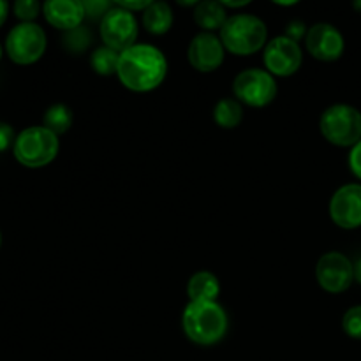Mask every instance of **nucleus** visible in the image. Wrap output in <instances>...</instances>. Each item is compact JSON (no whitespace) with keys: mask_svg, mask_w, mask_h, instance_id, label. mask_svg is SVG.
<instances>
[{"mask_svg":"<svg viewBox=\"0 0 361 361\" xmlns=\"http://www.w3.org/2000/svg\"><path fill=\"white\" fill-rule=\"evenodd\" d=\"M168 60L164 53L152 44H134L120 53L118 76L120 83L130 92H152L166 80Z\"/></svg>","mask_w":361,"mask_h":361,"instance_id":"nucleus-1","label":"nucleus"},{"mask_svg":"<svg viewBox=\"0 0 361 361\" xmlns=\"http://www.w3.org/2000/svg\"><path fill=\"white\" fill-rule=\"evenodd\" d=\"M229 319L219 302H189L182 316L187 338L197 345H215L228 334Z\"/></svg>","mask_w":361,"mask_h":361,"instance_id":"nucleus-2","label":"nucleus"},{"mask_svg":"<svg viewBox=\"0 0 361 361\" xmlns=\"http://www.w3.org/2000/svg\"><path fill=\"white\" fill-rule=\"evenodd\" d=\"M219 37L226 51L238 56L254 55L268 44V27L256 14L238 13L228 18Z\"/></svg>","mask_w":361,"mask_h":361,"instance_id":"nucleus-3","label":"nucleus"},{"mask_svg":"<svg viewBox=\"0 0 361 361\" xmlns=\"http://www.w3.org/2000/svg\"><path fill=\"white\" fill-rule=\"evenodd\" d=\"M59 136L42 126L27 127L14 141L13 154L25 168H42L55 161L59 155Z\"/></svg>","mask_w":361,"mask_h":361,"instance_id":"nucleus-4","label":"nucleus"},{"mask_svg":"<svg viewBox=\"0 0 361 361\" xmlns=\"http://www.w3.org/2000/svg\"><path fill=\"white\" fill-rule=\"evenodd\" d=\"M319 129L328 143L353 148L361 141V113L349 104H334L321 115Z\"/></svg>","mask_w":361,"mask_h":361,"instance_id":"nucleus-5","label":"nucleus"},{"mask_svg":"<svg viewBox=\"0 0 361 361\" xmlns=\"http://www.w3.org/2000/svg\"><path fill=\"white\" fill-rule=\"evenodd\" d=\"M233 94L240 104L264 108L277 97V81L267 69H245L233 80Z\"/></svg>","mask_w":361,"mask_h":361,"instance_id":"nucleus-6","label":"nucleus"},{"mask_svg":"<svg viewBox=\"0 0 361 361\" xmlns=\"http://www.w3.org/2000/svg\"><path fill=\"white\" fill-rule=\"evenodd\" d=\"M46 39L44 30L37 23H20L7 34L6 51L9 59L18 66H30L44 55Z\"/></svg>","mask_w":361,"mask_h":361,"instance_id":"nucleus-7","label":"nucleus"},{"mask_svg":"<svg viewBox=\"0 0 361 361\" xmlns=\"http://www.w3.org/2000/svg\"><path fill=\"white\" fill-rule=\"evenodd\" d=\"M99 32H101L102 42L108 48L122 53L137 44L136 39L140 28H137V20L133 13L113 4L111 9L101 20Z\"/></svg>","mask_w":361,"mask_h":361,"instance_id":"nucleus-8","label":"nucleus"},{"mask_svg":"<svg viewBox=\"0 0 361 361\" xmlns=\"http://www.w3.org/2000/svg\"><path fill=\"white\" fill-rule=\"evenodd\" d=\"M317 284L331 295H338L351 288L355 281V264L345 254L331 250L323 254L316 264Z\"/></svg>","mask_w":361,"mask_h":361,"instance_id":"nucleus-9","label":"nucleus"},{"mask_svg":"<svg viewBox=\"0 0 361 361\" xmlns=\"http://www.w3.org/2000/svg\"><path fill=\"white\" fill-rule=\"evenodd\" d=\"M263 62L271 76L289 78L298 73L303 62L302 48L296 41L279 35V37L268 41L263 51Z\"/></svg>","mask_w":361,"mask_h":361,"instance_id":"nucleus-10","label":"nucleus"},{"mask_svg":"<svg viewBox=\"0 0 361 361\" xmlns=\"http://www.w3.org/2000/svg\"><path fill=\"white\" fill-rule=\"evenodd\" d=\"M330 217L342 229H358L361 226V185L348 183L335 190L330 201Z\"/></svg>","mask_w":361,"mask_h":361,"instance_id":"nucleus-11","label":"nucleus"},{"mask_svg":"<svg viewBox=\"0 0 361 361\" xmlns=\"http://www.w3.org/2000/svg\"><path fill=\"white\" fill-rule=\"evenodd\" d=\"M344 46V35L330 23H316L307 32V51L321 62H335L341 59Z\"/></svg>","mask_w":361,"mask_h":361,"instance_id":"nucleus-12","label":"nucleus"},{"mask_svg":"<svg viewBox=\"0 0 361 361\" xmlns=\"http://www.w3.org/2000/svg\"><path fill=\"white\" fill-rule=\"evenodd\" d=\"M226 49L221 37L210 32H200L190 41L187 56L190 66L200 73H214L224 63Z\"/></svg>","mask_w":361,"mask_h":361,"instance_id":"nucleus-13","label":"nucleus"},{"mask_svg":"<svg viewBox=\"0 0 361 361\" xmlns=\"http://www.w3.org/2000/svg\"><path fill=\"white\" fill-rule=\"evenodd\" d=\"M42 14L51 27L63 32L80 28L87 18L83 2L80 0H48L42 4Z\"/></svg>","mask_w":361,"mask_h":361,"instance_id":"nucleus-14","label":"nucleus"},{"mask_svg":"<svg viewBox=\"0 0 361 361\" xmlns=\"http://www.w3.org/2000/svg\"><path fill=\"white\" fill-rule=\"evenodd\" d=\"M228 18V13L221 2L204 0L194 7V21L197 27L203 28V32H210V34H214L215 30L221 32Z\"/></svg>","mask_w":361,"mask_h":361,"instance_id":"nucleus-15","label":"nucleus"},{"mask_svg":"<svg viewBox=\"0 0 361 361\" xmlns=\"http://www.w3.org/2000/svg\"><path fill=\"white\" fill-rule=\"evenodd\" d=\"M219 293H221L219 279L210 271H197L187 284V295L190 302H217Z\"/></svg>","mask_w":361,"mask_h":361,"instance_id":"nucleus-16","label":"nucleus"},{"mask_svg":"<svg viewBox=\"0 0 361 361\" xmlns=\"http://www.w3.org/2000/svg\"><path fill=\"white\" fill-rule=\"evenodd\" d=\"M143 27L152 35H164L173 27V11L166 2H152L143 11Z\"/></svg>","mask_w":361,"mask_h":361,"instance_id":"nucleus-17","label":"nucleus"},{"mask_svg":"<svg viewBox=\"0 0 361 361\" xmlns=\"http://www.w3.org/2000/svg\"><path fill=\"white\" fill-rule=\"evenodd\" d=\"M214 120L222 129H235L243 120V106L235 97H224L215 104Z\"/></svg>","mask_w":361,"mask_h":361,"instance_id":"nucleus-18","label":"nucleus"},{"mask_svg":"<svg viewBox=\"0 0 361 361\" xmlns=\"http://www.w3.org/2000/svg\"><path fill=\"white\" fill-rule=\"evenodd\" d=\"M73 126V111L66 104H53L46 109L42 127L51 130L56 136H62Z\"/></svg>","mask_w":361,"mask_h":361,"instance_id":"nucleus-19","label":"nucleus"},{"mask_svg":"<svg viewBox=\"0 0 361 361\" xmlns=\"http://www.w3.org/2000/svg\"><path fill=\"white\" fill-rule=\"evenodd\" d=\"M118 60L120 53L115 49L108 48V46H102L97 48L90 56V66L94 69V73H97L99 76H111L116 74L118 69Z\"/></svg>","mask_w":361,"mask_h":361,"instance_id":"nucleus-20","label":"nucleus"},{"mask_svg":"<svg viewBox=\"0 0 361 361\" xmlns=\"http://www.w3.org/2000/svg\"><path fill=\"white\" fill-rule=\"evenodd\" d=\"M63 42H66V48L73 53H81L90 46L92 35L87 28L80 27L76 30L66 32V37H63Z\"/></svg>","mask_w":361,"mask_h":361,"instance_id":"nucleus-21","label":"nucleus"},{"mask_svg":"<svg viewBox=\"0 0 361 361\" xmlns=\"http://www.w3.org/2000/svg\"><path fill=\"white\" fill-rule=\"evenodd\" d=\"M342 328L345 335L356 341H361V305H355L342 317Z\"/></svg>","mask_w":361,"mask_h":361,"instance_id":"nucleus-22","label":"nucleus"},{"mask_svg":"<svg viewBox=\"0 0 361 361\" xmlns=\"http://www.w3.org/2000/svg\"><path fill=\"white\" fill-rule=\"evenodd\" d=\"M13 9L18 20H21V23H34L42 6L37 0H18V2H14Z\"/></svg>","mask_w":361,"mask_h":361,"instance_id":"nucleus-23","label":"nucleus"},{"mask_svg":"<svg viewBox=\"0 0 361 361\" xmlns=\"http://www.w3.org/2000/svg\"><path fill=\"white\" fill-rule=\"evenodd\" d=\"M83 7H85V13H87V16L90 18H104V14L108 13L109 9H111V2H104V0H90V2H83Z\"/></svg>","mask_w":361,"mask_h":361,"instance_id":"nucleus-24","label":"nucleus"},{"mask_svg":"<svg viewBox=\"0 0 361 361\" xmlns=\"http://www.w3.org/2000/svg\"><path fill=\"white\" fill-rule=\"evenodd\" d=\"M14 141H16V137H14L13 127H11L9 123L0 122V152L7 150L11 145L14 147Z\"/></svg>","mask_w":361,"mask_h":361,"instance_id":"nucleus-25","label":"nucleus"},{"mask_svg":"<svg viewBox=\"0 0 361 361\" xmlns=\"http://www.w3.org/2000/svg\"><path fill=\"white\" fill-rule=\"evenodd\" d=\"M349 168H351L353 175L358 176L361 180V141L351 148V154H349Z\"/></svg>","mask_w":361,"mask_h":361,"instance_id":"nucleus-26","label":"nucleus"},{"mask_svg":"<svg viewBox=\"0 0 361 361\" xmlns=\"http://www.w3.org/2000/svg\"><path fill=\"white\" fill-rule=\"evenodd\" d=\"M307 32H309V28H307L302 21H291V23L288 25V30H286V37L298 42L302 37H307Z\"/></svg>","mask_w":361,"mask_h":361,"instance_id":"nucleus-27","label":"nucleus"},{"mask_svg":"<svg viewBox=\"0 0 361 361\" xmlns=\"http://www.w3.org/2000/svg\"><path fill=\"white\" fill-rule=\"evenodd\" d=\"M150 4L152 2H148V0H118V2H115V6L122 7V9L129 11V13L134 14L136 11H141V13H143Z\"/></svg>","mask_w":361,"mask_h":361,"instance_id":"nucleus-28","label":"nucleus"},{"mask_svg":"<svg viewBox=\"0 0 361 361\" xmlns=\"http://www.w3.org/2000/svg\"><path fill=\"white\" fill-rule=\"evenodd\" d=\"M222 6L224 9H240V7H247L249 6V0H242V2H228V0H222Z\"/></svg>","mask_w":361,"mask_h":361,"instance_id":"nucleus-29","label":"nucleus"},{"mask_svg":"<svg viewBox=\"0 0 361 361\" xmlns=\"http://www.w3.org/2000/svg\"><path fill=\"white\" fill-rule=\"evenodd\" d=\"M7 11H9V6H7V2H4V0H0V27H2V25L6 23V20H7Z\"/></svg>","mask_w":361,"mask_h":361,"instance_id":"nucleus-30","label":"nucleus"},{"mask_svg":"<svg viewBox=\"0 0 361 361\" xmlns=\"http://www.w3.org/2000/svg\"><path fill=\"white\" fill-rule=\"evenodd\" d=\"M355 279L358 281V284H361V259L355 264Z\"/></svg>","mask_w":361,"mask_h":361,"instance_id":"nucleus-31","label":"nucleus"},{"mask_svg":"<svg viewBox=\"0 0 361 361\" xmlns=\"http://www.w3.org/2000/svg\"><path fill=\"white\" fill-rule=\"evenodd\" d=\"M275 6H282V7H289V6H296V2H275Z\"/></svg>","mask_w":361,"mask_h":361,"instance_id":"nucleus-32","label":"nucleus"},{"mask_svg":"<svg viewBox=\"0 0 361 361\" xmlns=\"http://www.w3.org/2000/svg\"><path fill=\"white\" fill-rule=\"evenodd\" d=\"M355 9L360 11V13H361V0H358V2H355Z\"/></svg>","mask_w":361,"mask_h":361,"instance_id":"nucleus-33","label":"nucleus"},{"mask_svg":"<svg viewBox=\"0 0 361 361\" xmlns=\"http://www.w3.org/2000/svg\"><path fill=\"white\" fill-rule=\"evenodd\" d=\"M0 59H2V46H0Z\"/></svg>","mask_w":361,"mask_h":361,"instance_id":"nucleus-34","label":"nucleus"},{"mask_svg":"<svg viewBox=\"0 0 361 361\" xmlns=\"http://www.w3.org/2000/svg\"><path fill=\"white\" fill-rule=\"evenodd\" d=\"M0 245H2V235H0Z\"/></svg>","mask_w":361,"mask_h":361,"instance_id":"nucleus-35","label":"nucleus"}]
</instances>
